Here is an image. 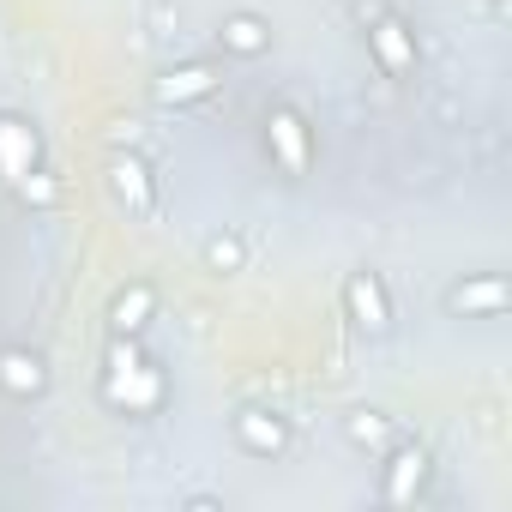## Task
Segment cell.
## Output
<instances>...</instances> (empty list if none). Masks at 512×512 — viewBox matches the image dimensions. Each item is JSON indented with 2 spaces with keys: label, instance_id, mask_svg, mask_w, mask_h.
I'll use <instances>...</instances> for the list:
<instances>
[{
  "label": "cell",
  "instance_id": "8992f818",
  "mask_svg": "<svg viewBox=\"0 0 512 512\" xmlns=\"http://www.w3.org/2000/svg\"><path fill=\"white\" fill-rule=\"evenodd\" d=\"M344 320L368 338L392 332V296H386V278L380 272H350L344 278Z\"/></svg>",
  "mask_w": 512,
  "mask_h": 512
},
{
  "label": "cell",
  "instance_id": "7a4b0ae2",
  "mask_svg": "<svg viewBox=\"0 0 512 512\" xmlns=\"http://www.w3.org/2000/svg\"><path fill=\"white\" fill-rule=\"evenodd\" d=\"M266 151H272V163L290 181H302L314 169V127H308V115L290 109V103H272L266 109Z\"/></svg>",
  "mask_w": 512,
  "mask_h": 512
},
{
  "label": "cell",
  "instance_id": "30bf717a",
  "mask_svg": "<svg viewBox=\"0 0 512 512\" xmlns=\"http://www.w3.org/2000/svg\"><path fill=\"white\" fill-rule=\"evenodd\" d=\"M217 49L235 55V61H260V55H272V25H266L260 13H223Z\"/></svg>",
  "mask_w": 512,
  "mask_h": 512
},
{
  "label": "cell",
  "instance_id": "ba28073f",
  "mask_svg": "<svg viewBox=\"0 0 512 512\" xmlns=\"http://www.w3.org/2000/svg\"><path fill=\"white\" fill-rule=\"evenodd\" d=\"M506 302H512V290L500 272H482V278H464L446 290V314H458V320H494V314H506Z\"/></svg>",
  "mask_w": 512,
  "mask_h": 512
},
{
  "label": "cell",
  "instance_id": "2e32d148",
  "mask_svg": "<svg viewBox=\"0 0 512 512\" xmlns=\"http://www.w3.org/2000/svg\"><path fill=\"white\" fill-rule=\"evenodd\" d=\"M13 187H19V199H25V205H55V199H61V187H55L49 175H37V169H31V175H19Z\"/></svg>",
  "mask_w": 512,
  "mask_h": 512
},
{
  "label": "cell",
  "instance_id": "277c9868",
  "mask_svg": "<svg viewBox=\"0 0 512 512\" xmlns=\"http://www.w3.org/2000/svg\"><path fill=\"white\" fill-rule=\"evenodd\" d=\"M368 55L386 79H410L422 67V49H416V31L398 19V13H374L368 19Z\"/></svg>",
  "mask_w": 512,
  "mask_h": 512
},
{
  "label": "cell",
  "instance_id": "7c38bea8",
  "mask_svg": "<svg viewBox=\"0 0 512 512\" xmlns=\"http://www.w3.org/2000/svg\"><path fill=\"white\" fill-rule=\"evenodd\" d=\"M43 386H49V362H43L37 350H19V344L0 350V392H13V398H37Z\"/></svg>",
  "mask_w": 512,
  "mask_h": 512
},
{
  "label": "cell",
  "instance_id": "5b68a950",
  "mask_svg": "<svg viewBox=\"0 0 512 512\" xmlns=\"http://www.w3.org/2000/svg\"><path fill=\"white\" fill-rule=\"evenodd\" d=\"M103 187H109V199L127 217H151L157 211V175H151V163L139 151H115L109 169H103Z\"/></svg>",
  "mask_w": 512,
  "mask_h": 512
},
{
  "label": "cell",
  "instance_id": "6da1fadb",
  "mask_svg": "<svg viewBox=\"0 0 512 512\" xmlns=\"http://www.w3.org/2000/svg\"><path fill=\"white\" fill-rule=\"evenodd\" d=\"M103 398L127 416H145L163 404V374L145 362L139 338H115L109 344V362H103Z\"/></svg>",
  "mask_w": 512,
  "mask_h": 512
},
{
  "label": "cell",
  "instance_id": "3957f363",
  "mask_svg": "<svg viewBox=\"0 0 512 512\" xmlns=\"http://www.w3.org/2000/svg\"><path fill=\"white\" fill-rule=\"evenodd\" d=\"M380 458H386V470H380V500H386V506H416V494H422L428 476H434V452H428L422 440H398V446H386Z\"/></svg>",
  "mask_w": 512,
  "mask_h": 512
},
{
  "label": "cell",
  "instance_id": "9c48e42d",
  "mask_svg": "<svg viewBox=\"0 0 512 512\" xmlns=\"http://www.w3.org/2000/svg\"><path fill=\"white\" fill-rule=\"evenodd\" d=\"M37 157H43L37 127H31V121H19V115H0V181L31 175V169H37Z\"/></svg>",
  "mask_w": 512,
  "mask_h": 512
},
{
  "label": "cell",
  "instance_id": "4fadbf2b",
  "mask_svg": "<svg viewBox=\"0 0 512 512\" xmlns=\"http://www.w3.org/2000/svg\"><path fill=\"white\" fill-rule=\"evenodd\" d=\"M151 314H157V290H151V284H127V290H115V302H109V332H115V338H139V332L151 326Z\"/></svg>",
  "mask_w": 512,
  "mask_h": 512
},
{
  "label": "cell",
  "instance_id": "8fae6325",
  "mask_svg": "<svg viewBox=\"0 0 512 512\" xmlns=\"http://www.w3.org/2000/svg\"><path fill=\"white\" fill-rule=\"evenodd\" d=\"M211 91H217V67H205V61L169 67V73L151 85V97H157L163 109H187V103H199V97H211Z\"/></svg>",
  "mask_w": 512,
  "mask_h": 512
},
{
  "label": "cell",
  "instance_id": "5bb4252c",
  "mask_svg": "<svg viewBox=\"0 0 512 512\" xmlns=\"http://www.w3.org/2000/svg\"><path fill=\"white\" fill-rule=\"evenodd\" d=\"M344 440H350L356 452L380 458L386 446H398V422H392L386 410H368V404H362V410H350V416H344Z\"/></svg>",
  "mask_w": 512,
  "mask_h": 512
},
{
  "label": "cell",
  "instance_id": "e0dca14e",
  "mask_svg": "<svg viewBox=\"0 0 512 512\" xmlns=\"http://www.w3.org/2000/svg\"><path fill=\"white\" fill-rule=\"evenodd\" d=\"M187 512H223V500H211V494H193V500H187Z\"/></svg>",
  "mask_w": 512,
  "mask_h": 512
},
{
  "label": "cell",
  "instance_id": "52a82bcc",
  "mask_svg": "<svg viewBox=\"0 0 512 512\" xmlns=\"http://www.w3.org/2000/svg\"><path fill=\"white\" fill-rule=\"evenodd\" d=\"M229 428H235V446H241L247 458H284V452H290V416H278V410H260V404H253V410H241Z\"/></svg>",
  "mask_w": 512,
  "mask_h": 512
},
{
  "label": "cell",
  "instance_id": "9a60e30c",
  "mask_svg": "<svg viewBox=\"0 0 512 512\" xmlns=\"http://www.w3.org/2000/svg\"><path fill=\"white\" fill-rule=\"evenodd\" d=\"M241 266H247V241H241L235 229H223V235H211V241H205V272L229 278V272H241Z\"/></svg>",
  "mask_w": 512,
  "mask_h": 512
}]
</instances>
